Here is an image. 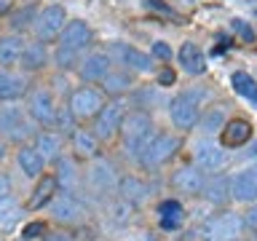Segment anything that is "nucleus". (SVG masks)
I'll list each match as a JSON object with an SVG mask.
<instances>
[{
  "label": "nucleus",
  "instance_id": "obj_44",
  "mask_svg": "<svg viewBox=\"0 0 257 241\" xmlns=\"http://www.w3.org/2000/svg\"><path fill=\"white\" fill-rule=\"evenodd\" d=\"M252 156H257V142L252 145Z\"/></svg>",
  "mask_w": 257,
  "mask_h": 241
},
{
  "label": "nucleus",
  "instance_id": "obj_39",
  "mask_svg": "<svg viewBox=\"0 0 257 241\" xmlns=\"http://www.w3.org/2000/svg\"><path fill=\"white\" fill-rule=\"evenodd\" d=\"M244 225H246L249 230L257 233V206H252V209H249V212L244 214Z\"/></svg>",
  "mask_w": 257,
  "mask_h": 241
},
{
  "label": "nucleus",
  "instance_id": "obj_42",
  "mask_svg": "<svg viewBox=\"0 0 257 241\" xmlns=\"http://www.w3.org/2000/svg\"><path fill=\"white\" fill-rule=\"evenodd\" d=\"M43 241H70V238L64 236V233H51V236H46Z\"/></svg>",
  "mask_w": 257,
  "mask_h": 241
},
{
  "label": "nucleus",
  "instance_id": "obj_9",
  "mask_svg": "<svg viewBox=\"0 0 257 241\" xmlns=\"http://www.w3.org/2000/svg\"><path fill=\"white\" fill-rule=\"evenodd\" d=\"M193 158H196V166L201 172H220L225 166V153L220 145L209 142V140H201L193 145Z\"/></svg>",
  "mask_w": 257,
  "mask_h": 241
},
{
  "label": "nucleus",
  "instance_id": "obj_31",
  "mask_svg": "<svg viewBox=\"0 0 257 241\" xmlns=\"http://www.w3.org/2000/svg\"><path fill=\"white\" fill-rule=\"evenodd\" d=\"M128 86H132V80H128L126 72H107L104 75V91H110V94H120Z\"/></svg>",
  "mask_w": 257,
  "mask_h": 241
},
{
  "label": "nucleus",
  "instance_id": "obj_23",
  "mask_svg": "<svg viewBox=\"0 0 257 241\" xmlns=\"http://www.w3.org/2000/svg\"><path fill=\"white\" fill-rule=\"evenodd\" d=\"M115 51H118L120 59H123V64H128L132 70H140V72H150V70H153V59H150L148 54H142L140 48L115 43Z\"/></svg>",
  "mask_w": 257,
  "mask_h": 241
},
{
  "label": "nucleus",
  "instance_id": "obj_37",
  "mask_svg": "<svg viewBox=\"0 0 257 241\" xmlns=\"http://www.w3.org/2000/svg\"><path fill=\"white\" fill-rule=\"evenodd\" d=\"M32 14H35V8H32V6H27L24 11H19V14L14 16V22H11V24H14L16 30H24V27L30 24V16H32Z\"/></svg>",
  "mask_w": 257,
  "mask_h": 241
},
{
  "label": "nucleus",
  "instance_id": "obj_15",
  "mask_svg": "<svg viewBox=\"0 0 257 241\" xmlns=\"http://www.w3.org/2000/svg\"><path fill=\"white\" fill-rule=\"evenodd\" d=\"M252 140V124L244 118H233L225 124L222 129V145L225 148H241V145H246Z\"/></svg>",
  "mask_w": 257,
  "mask_h": 241
},
{
  "label": "nucleus",
  "instance_id": "obj_38",
  "mask_svg": "<svg viewBox=\"0 0 257 241\" xmlns=\"http://www.w3.org/2000/svg\"><path fill=\"white\" fill-rule=\"evenodd\" d=\"M153 56H158V59H172V48L158 40V43H153Z\"/></svg>",
  "mask_w": 257,
  "mask_h": 241
},
{
  "label": "nucleus",
  "instance_id": "obj_27",
  "mask_svg": "<svg viewBox=\"0 0 257 241\" xmlns=\"http://www.w3.org/2000/svg\"><path fill=\"white\" fill-rule=\"evenodd\" d=\"M54 193H56V177H43V180L38 182L35 193L30 196L27 209H40L43 204H48V201L54 198Z\"/></svg>",
  "mask_w": 257,
  "mask_h": 241
},
{
  "label": "nucleus",
  "instance_id": "obj_19",
  "mask_svg": "<svg viewBox=\"0 0 257 241\" xmlns=\"http://www.w3.org/2000/svg\"><path fill=\"white\" fill-rule=\"evenodd\" d=\"M27 91V80L16 72L0 70V102H14Z\"/></svg>",
  "mask_w": 257,
  "mask_h": 241
},
{
  "label": "nucleus",
  "instance_id": "obj_4",
  "mask_svg": "<svg viewBox=\"0 0 257 241\" xmlns=\"http://www.w3.org/2000/svg\"><path fill=\"white\" fill-rule=\"evenodd\" d=\"M67 14H64L62 6H46L43 11L35 14V35L40 43H51V40H59L62 30L67 27Z\"/></svg>",
  "mask_w": 257,
  "mask_h": 241
},
{
  "label": "nucleus",
  "instance_id": "obj_18",
  "mask_svg": "<svg viewBox=\"0 0 257 241\" xmlns=\"http://www.w3.org/2000/svg\"><path fill=\"white\" fill-rule=\"evenodd\" d=\"M72 150L78 158H96L99 153V137L88 129H75L72 132Z\"/></svg>",
  "mask_w": 257,
  "mask_h": 241
},
{
  "label": "nucleus",
  "instance_id": "obj_43",
  "mask_svg": "<svg viewBox=\"0 0 257 241\" xmlns=\"http://www.w3.org/2000/svg\"><path fill=\"white\" fill-rule=\"evenodd\" d=\"M8 8H11V0H0V14L8 11Z\"/></svg>",
  "mask_w": 257,
  "mask_h": 241
},
{
  "label": "nucleus",
  "instance_id": "obj_7",
  "mask_svg": "<svg viewBox=\"0 0 257 241\" xmlns=\"http://www.w3.org/2000/svg\"><path fill=\"white\" fill-rule=\"evenodd\" d=\"M169 115L177 129H193L198 124V96H193L190 91L177 94L169 104Z\"/></svg>",
  "mask_w": 257,
  "mask_h": 241
},
{
  "label": "nucleus",
  "instance_id": "obj_35",
  "mask_svg": "<svg viewBox=\"0 0 257 241\" xmlns=\"http://www.w3.org/2000/svg\"><path fill=\"white\" fill-rule=\"evenodd\" d=\"M43 236V222H27L22 228V238L24 241H32V238H40Z\"/></svg>",
  "mask_w": 257,
  "mask_h": 241
},
{
  "label": "nucleus",
  "instance_id": "obj_45",
  "mask_svg": "<svg viewBox=\"0 0 257 241\" xmlns=\"http://www.w3.org/2000/svg\"><path fill=\"white\" fill-rule=\"evenodd\" d=\"M6 156V150H3V145H0V158H3Z\"/></svg>",
  "mask_w": 257,
  "mask_h": 241
},
{
  "label": "nucleus",
  "instance_id": "obj_40",
  "mask_svg": "<svg viewBox=\"0 0 257 241\" xmlns=\"http://www.w3.org/2000/svg\"><path fill=\"white\" fill-rule=\"evenodd\" d=\"M11 196V180H8L6 174H0V201Z\"/></svg>",
  "mask_w": 257,
  "mask_h": 241
},
{
  "label": "nucleus",
  "instance_id": "obj_28",
  "mask_svg": "<svg viewBox=\"0 0 257 241\" xmlns=\"http://www.w3.org/2000/svg\"><path fill=\"white\" fill-rule=\"evenodd\" d=\"M19 217H22V209L11 196L0 201V230H14L16 222H19Z\"/></svg>",
  "mask_w": 257,
  "mask_h": 241
},
{
  "label": "nucleus",
  "instance_id": "obj_16",
  "mask_svg": "<svg viewBox=\"0 0 257 241\" xmlns=\"http://www.w3.org/2000/svg\"><path fill=\"white\" fill-rule=\"evenodd\" d=\"M177 59H180L182 70L188 72V75H201V72L206 70V56H204V51H201L196 43H190V40L180 46V54H177Z\"/></svg>",
  "mask_w": 257,
  "mask_h": 241
},
{
  "label": "nucleus",
  "instance_id": "obj_12",
  "mask_svg": "<svg viewBox=\"0 0 257 241\" xmlns=\"http://www.w3.org/2000/svg\"><path fill=\"white\" fill-rule=\"evenodd\" d=\"M172 185L180 193H188V196H198V193H204V188H206L204 172H201V169H193V166H185L180 172H174Z\"/></svg>",
  "mask_w": 257,
  "mask_h": 241
},
{
  "label": "nucleus",
  "instance_id": "obj_17",
  "mask_svg": "<svg viewBox=\"0 0 257 241\" xmlns=\"http://www.w3.org/2000/svg\"><path fill=\"white\" fill-rule=\"evenodd\" d=\"M80 78L83 80H104V75L110 72V59L104 54H88L83 62H80Z\"/></svg>",
  "mask_w": 257,
  "mask_h": 241
},
{
  "label": "nucleus",
  "instance_id": "obj_11",
  "mask_svg": "<svg viewBox=\"0 0 257 241\" xmlns=\"http://www.w3.org/2000/svg\"><path fill=\"white\" fill-rule=\"evenodd\" d=\"M0 132H3L8 140H22V137L32 134V129L27 124V118L22 115V110L6 107V110H0Z\"/></svg>",
  "mask_w": 257,
  "mask_h": 241
},
{
  "label": "nucleus",
  "instance_id": "obj_34",
  "mask_svg": "<svg viewBox=\"0 0 257 241\" xmlns=\"http://www.w3.org/2000/svg\"><path fill=\"white\" fill-rule=\"evenodd\" d=\"M233 32H236L244 43H252V40H254V32H252V27H249L244 19H233Z\"/></svg>",
  "mask_w": 257,
  "mask_h": 241
},
{
  "label": "nucleus",
  "instance_id": "obj_36",
  "mask_svg": "<svg viewBox=\"0 0 257 241\" xmlns=\"http://www.w3.org/2000/svg\"><path fill=\"white\" fill-rule=\"evenodd\" d=\"M75 54L78 51H70V48H59V51H56V64H59V67H72V64H75Z\"/></svg>",
  "mask_w": 257,
  "mask_h": 241
},
{
  "label": "nucleus",
  "instance_id": "obj_20",
  "mask_svg": "<svg viewBox=\"0 0 257 241\" xmlns=\"http://www.w3.org/2000/svg\"><path fill=\"white\" fill-rule=\"evenodd\" d=\"M204 196H206L209 204H225L228 198H233V177L217 174L212 182H206Z\"/></svg>",
  "mask_w": 257,
  "mask_h": 241
},
{
  "label": "nucleus",
  "instance_id": "obj_8",
  "mask_svg": "<svg viewBox=\"0 0 257 241\" xmlns=\"http://www.w3.org/2000/svg\"><path fill=\"white\" fill-rule=\"evenodd\" d=\"M27 112H30L32 120H38V124H43V126L56 124V115H59V112H56V104H54V96H51V91H46V88H38V91L30 94Z\"/></svg>",
  "mask_w": 257,
  "mask_h": 241
},
{
  "label": "nucleus",
  "instance_id": "obj_46",
  "mask_svg": "<svg viewBox=\"0 0 257 241\" xmlns=\"http://www.w3.org/2000/svg\"><path fill=\"white\" fill-rule=\"evenodd\" d=\"M233 241H238V238H233Z\"/></svg>",
  "mask_w": 257,
  "mask_h": 241
},
{
  "label": "nucleus",
  "instance_id": "obj_5",
  "mask_svg": "<svg viewBox=\"0 0 257 241\" xmlns=\"http://www.w3.org/2000/svg\"><path fill=\"white\" fill-rule=\"evenodd\" d=\"M126 120V110L120 102H110L94 115V134L99 140H112Z\"/></svg>",
  "mask_w": 257,
  "mask_h": 241
},
{
  "label": "nucleus",
  "instance_id": "obj_10",
  "mask_svg": "<svg viewBox=\"0 0 257 241\" xmlns=\"http://www.w3.org/2000/svg\"><path fill=\"white\" fill-rule=\"evenodd\" d=\"M48 212H51L54 220H59V222H78L80 217L86 214L83 212V204H80L72 193H59V196H54Z\"/></svg>",
  "mask_w": 257,
  "mask_h": 241
},
{
  "label": "nucleus",
  "instance_id": "obj_13",
  "mask_svg": "<svg viewBox=\"0 0 257 241\" xmlns=\"http://www.w3.org/2000/svg\"><path fill=\"white\" fill-rule=\"evenodd\" d=\"M91 40V30L86 22H67V27L59 35V48H70V51H80Z\"/></svg>",
  "mask_w": 257,
  "mask_h": 241
},
{
  "label": "nucleus",
  "instance_id": "obj_21",
  "mask_svg": "<svg viewBox=\"0 0 257 241\" xmlns=\"http://www.w3.org/2000/svg\"><path fill=\"white\" fill-rule=\"evenodd\" d=\"M16 161H19V169L27 177H40L43 174V164H46V158L40 156V150L38 148H30V145H24V148L16 153Z\"/></svg>",
  "mask_w": 257,
  "mask_h": 241
},
{
  "label": "nucleus",
  "instance_id": "obj_29",
  "mask_svg": "<svg viewBox=\"0 0 257 241\" xmlns=\"http://www.w3.org/2000/svg\"><path fill=\"white\" fill-rule=\"evenodd\" d=\"M120 196H123V201H128V204H140V201L148 196V185L140 182L137 177H126V180H120Z\"/></svg>",
  "mask_w": 257,
  "mask_h": 241
},
{
  "label": "nucleus",
  "instance_id": "obj_32",
  "mask_svg": "<svg viewBox=\"0 0 257 241\" xmlns=\"http://www.w3.org/2000/svg\"><path fill=\"white\" fill-rule=\"evenodd\" d=\"M91 180L104 190V188H107V185L112 182V166H110V164H99V166H96L94 172H91Z\"/></svg>",
  "mask_w": 257,
  "mask_h": 241
},
{
  "label": "nucleus",
  "instance_id": "obj_6",
  "mask_svg": "<svg viewBox=\"0 0 257 241\" xmlns=\"http://www.w3.org/2000/svg\"><path fill=\"white\" fill-rule=\"evenodd\" d=\"M67 107H70V112H72V118L86 120V118H94L96 112L104 107V99H102V94L96 91V88L80 86V88H75V91H72Z\"/></svg>",
  "mask_w": 257,
  "mask_h": 241
},
{
  "label": "nucleus",
  "instance_id": "obj_26",
  "mask_svg": "<svg viewBox=\"0 0 257 241\" xmlns=\"http://www.w3.org/2000/svg\"><path fill=\"white\" fill-rule=\"evenodd\" d=\"M35 148L40 150V156H43L46 161H54V158H59L62 137L51 134V132H40V134H35Z\"/></svg>",
  "mask_w": 257,
  "mask_h": 241
},
{
  "label": "nucleus",
  "instance_id": "obj_14",
  "mask_svg": "<svg viewBox=\"0 0 257 241\" xmlns=\"http://www.w3.org/2000/svg\"><path fill=\"white\" fill-rule=\"evenodd\" d=\"M233 198L257 201V166H246L233 177Z\"/></svg>",
  "mask_w": 257,
  "mask_h": 241
},
{
  "label": "nucleus",
  "instance_id": "obj_30",
  "mask_svg": "<svg viewBox=\"0 0 257 241\" xmlns=\"http://www.w3.org/2000/svg\"><path fill=\"white\" fill-rule=\"evenodd\" d=\"M230 83H233V88H236V94L246 96L252 104H257V80L252 75H246V72H233Z\"/></svg>",
  "mask_w": 257,
  "mask_h": 241
},
{
  "label": "nucleus",
  "instance_id": "obj_41",
  "mask_svg": "<svg viewBox=\"0 0 257 241\" xmlns=\"http://www.w3.org/2000/svg\"><path fill=\"white\" fill-rule=\"evenodd\" d=\"M174 80H177L174 70H164V72H161V75H158V83H161V86H172Z\"/></svg>",
  "mask_w": 257,
  "mask_h": 241
},
{
  "label": "nucleus",
  "instance_id": "obj_24",
  "mask_svg": "<svg viewBox=\"0 0 257 241\" xmlns=\"http://www.w3.org/2000/svg\"><path fill=\"white\" fill-rule=\"evenodd\" d=\"M22 54H24V43L22 38L16 35H3L0 38V64H16L22 62Z\"/></svg>",
  "mask_w": 257,
  "mask_h": 241
},
{
  "label": "nucleus",
  "instance_id": "obj_22",
  "mask_svg": "<svg viewBox=\"0 0 257 241\" xmlns=\"http://www.w3.org/2000/svg\"><path fill=\"white\" fill-rule=\"evenodd\" d=\"M158 214H161V228H166V230H177V228L182 225L185 209H182L180 201L166 198V201H161V204H158Z\"/></svg>",
  "mask_w": 257,
  "mask_h": 241
},
{
  "label": "nucleus",
  "instance_id": "obj_2",
  "mask_svg": "<svg viewBox=\"0 0 257 241\" xmlns=\"http://www.w3.org/2000/svg\"><path fill=\"white\" fill-rule=\"evenodd\" d=\"M180 148V140L174 134H153V140L145 145V150L140 153V164L145 169H158L164 166L166 161H172V156Z\"/></svg>",
  "mask_w": 257,
  "mask_h": 241
},
{
  "label": "nucleus",
  "instance_id": "obj_25",
  "mask_svg": "<svg viewBox=\"0 0 257 241\" xmlns=\"http://www.w3.org/2000/svg\"><path fill=\"white\" fill-rule=\"evenodd\" d=\"M46 62H48L46 43H30V46H24V54H22V70L35 72V70L43 67Z\"/></svg>",
  "mask_w": 257,
  "mask_h": 241
},
{
  "label": "nucleus",
  "instance_id": "obj_47",
  "mask_svg": "<svg viewBox=\"0 0 257 241\" xmlns=\"http://www.w3.org/2000/svg\"><path fill=\"white\" fill-rule=\"evenodd\" d=\"M254 241H257V236H254Z\"/></svg>",
  "mask_w": 257,
  "mask_h": 241
},
{
  "label": "nucleus",
  "instance_id": "obj_33",
  "mask_svg": "<svg viewBox=\"0 0 257 241\" xmlns=\"http://www.w3.org/2000/svg\"><path fill=\"white\" fill-rule=\"evenodd\" d=\"M220 126H222V110L220 107L217 110L212 107L204 118H201V129H204V132H214V129H220Z\"/></svg>",
  "mask_w": 257,
  "mask_h": 241
},
{
  "label": "nucleus",
  "instance_id": "obj_3",
  "mask_svg": "<svg viewBox=\"0 0 257 241\" xmlns=\"http://www.w3.org/2000/svg\"><path fill=\"white\" fill-rule=\"evenodd\" d=\"M241 230H244V217H238L236 212H222L206 220L201 233L206 241H233L241 236Z\"/></svg>",
  "mask_w": 257,
  "mask_h": 241
},
{
  "label": "nucleus",
  "instance_id": "obj_1",
  "mask_svg": "<svg viewBox=\"0 0 257 241\" xmlns=\"http://www.w3.org/2000/svg\"><path fill=\"white\" fill-rule=\"evenodd\" d=\"M120 134H123L126 153L134 158H140L145 145L153 140V120L145 115V112H132V115H126L123 126H120Z\"/></svg>",
  "mask_w": 257,
  "mask_h": 241
}]
</instances>
